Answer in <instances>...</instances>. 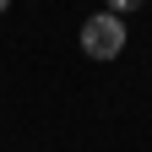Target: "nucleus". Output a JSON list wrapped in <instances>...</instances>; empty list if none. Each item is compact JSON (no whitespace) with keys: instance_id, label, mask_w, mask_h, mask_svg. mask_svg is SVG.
<instances>
[{"instance_id":"nucleus-1","label":"nucleus","mask_w":152,"mask_h":152,"mask_svg":"<svg viewBox=\"0 0 152 152\" xmlns=\"http://www.w3.org/2000/svg\"><path fill=\"white\" fill-rule=\"evenodd\" d=\"M82 49L92 54V60H114V54L125 49V22H120V11L87 16V22H82Z\"/></svg>"},{"instance_id":"nucleus-2","label":"nucleus","mask_w":152,"mask_h":152,"mask_svg":"<svg viewBox=\"0 0 152 152\" xmlns=\"http://www.w3.org/2000/svg\"><path fill=\"white\" fill-rule=\"evenodd\" d=\"M136 6H147V0H109V11H136Z\"/></svg>"},{"instance_id":"nucleus-3","label":"nucleus","mask_w":152,"mask_h":152,"mask_svg":"<svg viewBox=\"0 0 152 152\" xmlns=\"http://www.w3.org/2000/svg\"><path fill=\"white\" fill-rule=\"evenodd\" d=\"M6 6H11V0H0V11H6Z\"/></svg>"}]
</instances>
